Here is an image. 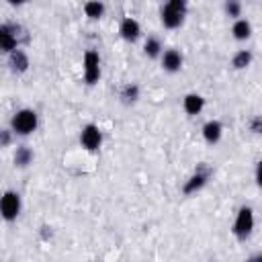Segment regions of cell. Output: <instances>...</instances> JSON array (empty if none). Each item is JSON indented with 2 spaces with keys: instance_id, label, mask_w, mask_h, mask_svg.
<instances>
[{
  "instance_id": "obj_10",
  "label": "cell",
  "mask_w": 262,
  "mask_h": 262,
  "mask_svg": "<svg viewBox=\"0 0 262 262\" xmlns=\"http://www.w3.org/2000/svg\"><path fill=\"white\" fill-rule=\"evenodd\" d=\"M160 66H162L164 72L176 74V72H180L182 66H184V57H182V53H180L176 47H170V49H164V51H162V55H160Z\"/></svg>"
},
{
  "instance_id": "obj_24",
  "label": "cell",
  "mask_w": 262,
  "mask_h": 262,
  "mask_svg": "<svg viewBox=\"0 0 262 262\" xmlns=\"http://www.w3.org/2000/svg\"><path fill=\"white\" fill-rule=\"evenodd\" d=\"M260 166H262V164L258 162V164H256V172H254V178H256V184H260Z\"/></svg>"
},
{
  "instance_id": "obj_13",
  "label": "cell",
  "mask_w": 262,
  "mask_h": 262,
  "mask_svg": "<svg viewBox=\"0 0 262 262\" xmlns=\"http://www.w3.org/2000/svg\"><path fill=\"white\" fill-rule=\"evenodd\" d=\"M182 108H184V113H186L188 117L201 115L203 108H205V96L199 94V92H188V94H184V98H182Z\"/></svg>"
},
{
  "instance_id": "obj_21",
  "label": "cell",
  "mask_w": 262,
  "mask_h": 262,
  "mask_svg": "<svg viewBox=\"0 0 262 262\" xmlns=\"http://www.w3.org/2000/svg\"><path fill=\"white\" fill-rule=\"evenodd\" d=\"M12 139H14V135H12V131H10L8 127H0V149H4V147H8V145L12 143Z\"/></svg>"
},
{
  "instance_id": "obj_22",
  "label": "cell",
  "mask_w": 262,
  "mask_h": 262,
  "mask_svg": "<svg viewBox=\"0 0 262 262\" xmlns=\"http://www.w3.org/2000/svg\"><path fill=\"white\" fill-rule=\"evenodd\" d=\"M250 131H252L254 135H258V133L262 131V117H260V115H256V117L250 121Z\"/></svg>"
},
{
  "instance_id": "obj_2",
  "label": "cell",
  "mask_w": 262,
  "mask_h": 262,
  "mask_svg": "<svg viewBox=\"0 0 262 262\" xmlns=\"http://www.w3.org/2000/svg\"><path fill=\"white\" fill-rule=\"evenodd\" d=\"M186 14H188L186 0H168L160 6V20H162V27L168 31L180 29L184 25Z\"/></svg>"
},
{
  "instance_id": "obj_23",
  "label": "cell",
  "mask_w": 262,
  "mask_h": 262,
  "mask_svg": "<svg viewBox=\"0 0 262 262\" xmlns=\"http://www.w3.org/2000/svg\"><path fill=\"white\" fill-rule=\"evenodd\" d=\"M246 262H262V254L256 252V254H252L250 258H246Z\"/></svg>"
},
{
  "instance_id": "obj_8",
  "label": "cell",
  "mask_w": 262,
  "mask_h": 262,
  "mask_svg": "<svg viewBox=\"0 0 262 262\" xmlns=\"http://www.w3.org/2000/svg\"><path fill=\"white\" fill-rule=\"evenodd\" d=\"M80 145L86 149V151H90V154H94V151H98L100 147H102V141H104V137H102V129L96 125V123H86L82 129H80Z\"/></svg>"
},
{
  "instance_id": "obj_18",
  "label": "cell",
  "mask_w": 262,
  "mask_h": 262,
  "mask_svg": "<svg viewBox=\"0 0 262 262\" xmlns=\"http://www.w3.org/2000/svg\"><path fill=\"white\" fill-rule=\"evenodd\" d=\"M162 51H164V45H162L160 37L149 35V37L143 41V53H145V57H149V59H160Z\"/></svg>"
},
{
  "instance_id": "obj_6",
  "label": "cell",
  "mask_w": 262,
  "mask_h": 262,
  "mask_svg": "<svg viewBox=\"0 0 262 262\" xmlns=\"http://www.w3.org/2000/svg\"><path fill=\"white\" fill-rule=\"evenodd\" d=\"M23 29L16 23H2L0 25V55H10L14 49L20 47V33Z\"/></svg>"
},
{
  "instance_id": "obj_16",
  "label": "cell",
  "mask_w": 262,
  "mask_h": 262,
  "mask_svg": "<svg viewBox=\"0 0 262 262\" xmlns=\"http://www.w3.org/2000/svg\"><path fill=\"white\" fill-rule=\"evenodd\" d=\"M33 160H35V154H33V149H31L29 145H18V147L14 149L12 162H14L16 168H29V166L33 164Z\"/></svg>"
},
{
  "instance_id": "obj_19",
  "label": "cell",
  "mask_w": 262,
  "mask_h": 262,
  "mask_svg": "<svg viewBox=\"0 0 262 262\" xmlns=\"http://www.w3.org/2000/svg\"><path fill=\"white\" fill-rule=\"evenodd\" d=\"M252 61H254V53H252L250 49H239V51H235V53L231 55V68L237 70V72L250 68Z\"/></svg>"
},
{
  "instance_id": "obj_1",
  "label": "cell",
  "mask_w": 262,
  "mask_h": 262,
  "mask_svg": "<svg viewBox=\"0 0 262 262\" xmlns=\"http://www.w3.org/2000/svg\"><path fill=\"white\" fill-rule=\"evenodd\" d=\"M37 127H39V115L35 108H29V106L14 111L8 123V129L12 131L14 137H29L37 131Z\"/></svg>"
},
{
  "instance_id": "obj_17",
  "label": "cell",
  "mask_w": 262,
  "mask_h": 262,
  "mask_svg": "<svg viewBox=\"0 0 262 262\" xmlns=\"http://www.w3.org/2000/svg\"><path fill=\"white\" fill-rule=\"evenodd\" d=\"M82 10H84V16L90 18V20H100L106 12V6L104 2H98V0H90V2H84L82 4Z\"/></svg>"
},
{
  "instance_id": "obj_15",
  "label": "cell",
  "mask_w": 262,
  "mask_h": 262,
  "mask_svg": "<svg viewBox=\"0 0 262 262\" xmlns=\"http://www.w3.org/2000/svg\"><path fill=\"white\" fill-rule=\"evenodd\" d=\"M231 37L235 41H248L252 37V23L248 18H235L231 25Z\"/></svg>"
},
{
  "instance_id": "obj_14",
  "label": "cell",
  "mask_w": 262,
  "mask_h": 262,
  "mask_svg": "<svg viewBox=\"0 0 262 262\" xmlns=\"http://www.w3.org/2000/svg\"><path fill=\"white\" fill-rule=\"evenodd\" d=\"M139 96H141V88H139V84H135V82H127V84H123V86L119 88V100H121L125 106L135 104V102L139 100Z\"/></svg>"
},
{
  "instance_id": "obj_11",
  "label": "cell",
  "mask_w": 262,
  "mask_h": 262,
  "mask_svg": "<svg viewBox=\"0 0 262 262\" xmlns=\"http://www.w3.org/2000/svg\"><path fill=\"white\" fill-rule=\"evenodd\" d=\"M6 61H8V70L12 72V74H16V76H20V74H27L29 72V68H31V59H29V55H27V51L25 49H14L10 55H6Z\"/></svg>"
},
{
  "instance_id": "obj_4",
  "label": "cell",
  "mask_w": 262,
  "mask_h": 262,
  "mask_svg": "<svg viewBox=\"0 0 262 262\" xmlns=\"http://www.w3.org/2000/svg\"><path fill=\"white\" fill-rule=\"evenodd\" d=\"M102 59L98 49H86L82 55V80L86 86H94L100 82L102 76Z\"/></svg>"
},
{
  "instance_id": "obj_7",
  "label": "cell",
  "mask_w": 262,
  "mask_h": 262,
  "mask_svg": "<svg viewBox=\"0 0 262 262\" xmlns=\"http://www.w3.org/2000/svg\"><path fill=\"white\" fill-rule=\"evenodd\" d=\"M209 178H211V168H209V166H205V164L196 166V168H194V172L184 180V184H182V188H180V190H182V194H184V196L196 194L201 188H205V186H207Z\"/></svg>"
},
{
  "instance_id": "obj_20",
  "label": "cell",
  "mask_w": 262,
  "mask_h": 262,
  "mask_svg": "<svg viewBox=\"0 0 262 262\" xmlns=\"http://www.w3.org/2000/svg\"><path fill=\"white\" fill-rule=\"evenodd\" d=\"M223 12L229 16V18H242V2H237V0H227L225 4H223Z\"/></svg>"
},
{
  "instance_id": "obj_3",
  "label": "cell",
  "mask_w": 262,
  "mask_h": 262,
  "mask_svg": "<svg viewBox=\"0 0 262 262\" xmlns=\"http://www.w3.org/2000/svg\"><path fill=\"white\" fill-rule=\"evenodd\" d=\"M254 225H256V217H254V209L250 205H242L233 217V223H231V233L235 235L237 242H246L252 231H254Z\"/></svg>"
},
{
  "instance_id": "obj_5",
  "label": "cell",
  "mask_w": 262,
  "mask_h": 262,
  "mask_svg": "<svg viewBox=\"0 0 262 262\" xmlns=\"http://www.w3.org/2000/svg\"><path fill=\"white\" fill-rule=\"evenodd\" d=\"M23 211V199L16 190H4L0 194V219H4L6 223H12L18 219Z\"/></svg>"
},
{
  "instance_id": "obj_9",
  "label": "cell",
  "mask_w": 262,
  "mask_h": 262,
  "mask_svg": "<svg viewBox=\"0 0 262 262\" xmlns=\"http://www.w3.org/2000/svg\"><path fill=\"white\" fill-rule=\"evenodd\" d=\"M141 33L143 31H141V25H139L137 18H133V16H123L121 18V23H119V35H121L123 41L137 43L141 39Z\"/></svg>"
},
{
  "instance_id": "obj_12",
  "label": "cell",
  "mask_w": 262,
  "mask_h": 262,
  "mask_svg": "<svg viewBox=\"0 0 262 262\" xmlns=\"http://www.w3.org/2000/svg\"><path fill=\"white\" fill-rule=\"evenodd\" d=\"M201 135L205 139V143L209 145H217L223 137V123L217 121V119H209L203 127H201Z\"/></svg>"
}]
</instances>
